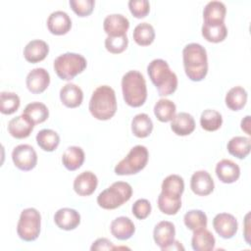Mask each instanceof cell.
<instances>
[{"label":"cell","mask_w":251,"mask_h":251,"mask_svg":"<svg viewBox=\"0 0 251 251\" xmlns=\"http://www.w3.org/2000/svg\"><path fill=\"white\" fill-rule=\"evenodd\" d=\"M158 207L166 215H176L181 207V199L163 194L158 196Z\"/></svg>","instance_id":"39"},{"label":"cell","mask_w":251,"mask_h":251,"mask_svg":"<svg viewBox=\"0 0 251 251\" xmlns=\"http://www.w3.org/2000/svg\"><path fill=\"white\" fill-rule=\"evenodd\" d=\"M36 142L42 150L52 152L58 147L60 143V136L55 130L44 128L36 134Z\"/></svg>","instance_id":"32"},{"label":"cell","mask_w":251,"mask_h":251,"mask_svg":"<svg viewBox=\"0 0 251 251\" xmlns=\"http://www.w3.org/2000/svg\"><path fill=\"white\" fill-rule=\"evenodd\" d=\"M20 97L14 92L3 91L0 94V112L5 115L15 113L20 107Z\"/></svg>","instance_id":"38"},{"label":"cell","mask_w":251,"mask_h":251,"mask_svg":"<svg viewBox=\"0 0 251 251\" xmlns=\"http://www.w3.org/2000/svg\"><path fill=\"white\" fill-rule=\"evenodd\" d=\"M249 213L246 215V217H245V227H244V237H245V240H246V242L248 243V244H250V232L248 231L249 230V220H248V218H249Z\"/></svg>","instance_id":"46"},{"label":"cell","mask_w":251,"mask_h":251,"mask_svg":"<svg viewBox=\"0 0 251 251\" xmlns=\"http://www.w3.org/2000/svg\"><path fill=\"white\" fill-rule=\"evenodd\" d=\"M128 44V38L126 35L118 36V37H110L107 36L105 39V47L106 49L113 54H120L124 52Z\"/></svg>","instance_id":"40"},{"label":"cell","mask_w":251,"mask_h":251,"mask_svg":"<svg viewBox=\"0 0 251 251\" xmlns=\"http://www.w3.org/2000/svg\"><path fill=\"white\" fill-rule=\"evenodd\" d=\"M226 105L232 111L242 109L247 102V92L241 86H234L230 88L226 95Z\"/></svg>","instance_id":"31"},{"label":"cell","mask_w":251,"mask_h":251,"mask_svg":"<svg viewBox=\"0 0 251 251\" xmlns=\"http://www.w3.org/2000/svg\"><path fill=\"white\" fill-rule=\"evenodd\" d=\"M128 27V20L122 14H111L105 18L103 23L104 31L110 37L126 35Z\"/></svg>","instance_id":"12"},{"label":"cell","mask_w":251,"mask_h":251,"mask_svg":"<svg viewBox=\"0 0 251 251\" xmlns=\"http://www.w3.org/2000/svg\"><path fill=\"white\" fill-rule=\"evenodd\" d=\"M153 129V123L147 114L141 113L133 117L131 121V131L139 138L147 137Z\"/></svg>","instance_id":"29"},{"label":"cell","mask_w":251,"mask_h":251,"mask_svg":"<svg viewBox=\"0 0 251 251\" xmlns=\"http://www.w3.org/2000/svg\"><path fill=\"white\" fill-rule=\"evenodd\" d=\"M60 99L68 108L78 107L83 99V92L79 86L75 83H67L60 90Z\"/></svg>","instance_id":"21"},{"label":"cell","mask_w":251,"mask_h":251,"mask_svg":"<svg viewBox=\"0 0 251 251\" xmlns=\"http://www.w3.org/2000/svg\"><path fill=\"white\" fill-rule=\"evenodd\" d=\"M148 150L143 145H136L130 149L127 155L115 167V173L119 176L134 175L143 170L148 162Z\"/></svg>","instance_id":"7"},{"label":"cell","mask_w":251,"mask_h":251,"mask_svg":"<svg viewBox=\"0 0 251 251\" xmlns=\"http://www.w3.org/2000/svg\"><path fill=\"white\" fill-rule=\"evenodd\" d=\"M62 162L67 170L75 171L84 162V152L78 146H70L65 150L62 156Z\"/></svg>","instance_id":"26"},{"label":"cell","mask_w":251,"mask_h":251,"mask_svg":"<svg viewBox=\"0 0 251 251\" xmlns=\"http://www.w3.org/2000/svg\"><path fill=\"white\" fill-rule=\"evenodd\" d=\"M54 222L61 229L72 230L79 225L80 215L75 209L61 208L55 213Z\"/></svg>","instance_id":"16"},{"label":"cell","mask_w":251,"mask_h":251,"mask_svg":"<svg viewBox=\"0 0 251 251\" xmlns=\"http://www.w3.org/2000/svg\"><path fill=\"white\" fill-rule=\"evenodd\" d=\"M12 160L15 166L22 171L32 170L37 163V154L28 144H20L13 149Z\"/></svg>","instance_id":"9"},{"label":"cell","mask_w":251,"mask_h":251,"mask_svg":"<svg viewBox=\"0 0 251 251\" xmlns=\"http://www.w3.org/2000/svg\"><path fill=\"white\" fill-rule=\"evenodd\" d=\"M131 211L138 220L146 219L151 213V204L147 199H138L133 203Z\"/></svg>","instance_id":"43"},{"label":"cell","mask_w":251,"mask_h":251,"mask_svg":"<svg viewBox=\"0 0 251 251\" xmlns=\"http://www.w3.org/2000/svg\"><path fill=\"white\" fill-rule=\"evenodd\" d=\"M23 115L25 116L35 126L47 120L49 116V110L46 105L41 102H31L25 106Z\"/></svg>","instance_id":"28"},{"label":"cell","mask_w":251,"mask_h":251,"mask_svg":"<svg viewBox=\"0 0 251 251\" xmlns=\"http://www.w3.org/2000/svg\"><path fill=\"white\" fill-rule=\"evenodd\" d=\"M183 67L190 80L200 81L208 73L206 49L199 43H189L182 50Z\"/></svg>","instance_id":"1"},{"label":"cell","mask_w":251,"mask_h":251,"mask_svg":"<svg viewBox=\"0 0 251 251\" xmlns=\"http://www.w3.org/2000/svg\"><path fill=\"white\" fill-rule=\"evenodd\" d=\"M91 115L100 121L111 119L117 111V99L115 91L109 85L98 86L92 93L89 101Z\"/></svg>","instance_id":"3"},{"label":"cell","mask_w":251,"mask_h":251,"mask_svg":"<svg viewBox=\"0 0 251 251\" xmlns=\"http://www.w3.org/2000/svg\"><path fill=\"white\" fill-rule=\"evenodd\" d=\"M110 228L111 233L119 240H126L130 238L135 231V226L131 220L124 216L116 218L111 223Z\"/></svg>","instance_id":"22"},{"label":"cell","mask_w":251,"mask_h":251,"mask_svg":"<svg viewBox=\"0 0 251 251\" xmlns=\"http://www.w3.org/2000/svg\"><path fill=\"white\" fill-rule=\"evenodd\" d=\"M132 37L138 45L148 46L155 39L154 27L148 23L138 24L133 29Z\"/></svg>","instance_id":"34"},{"label":"cell","mask_w":251,"mask_h":251,"mask_svg":"<svg viewBox=\"0 0 251 251\" xmlns=\"http://www.w3.org/2000/svg\"><path fill=\"white\" fill-rule=\"evenodd\" d=\"M34 125L23 114L21 116L13 118L8 124V131L9 133L18 139L25 138L29 136Z\"/></svg>","instance_id":"20"},{"label":"cell","mask_w":251,"mask_h":251,"mask_svg":"<svg viewBox=\"0 0 251 251\" xmlns=\"http://www.w3.org/2000/svg\"><path fill=\"white\" fill-rule=\"evenodd\" d=\"M190 188L196 195L206 196L214 190V180L208 172L197 171L191 176Z\"/></svg>","instance_id":"14"},{"label":"cell","mask_w":251,"mask_h":251,"mask_svg":"<svg viewBox=\"0 0 251 251\" xmlns=\"http://www.w3.org/2000/svg\"><path fill=\"white\" fill-rule=\"evenodd\" d=\"M172 130L180 136H185L190 134L195 128L194 118L185 112H180L176 114L171 123Z\"/></svg>","instance_id":"23"},{"label":"cell","mask_w":251,"mask_h":251,"mask_svg":"<svg viewBox=\"0 0 251 251\" xmlns=\"http://www.w3.org/2000/svg\"><path fill=\"white\" fill-rule=\"evenodd\" d=\"M25 83L31 93L39 94L43 92L50 83L49 73L43 68H35L27 74Z\"/></svg>","instance_id":"13"},{"label":"cell","mask_w":251,"mask_h":251,"mask_svg":"<svg viewBox=\"0 0 251 251\" xmlns=\"http://www.w3.org/2000/svg\"><path fill=\"white\" fill-rule=\"evenodd\" d=\"M86 68L85 58L77 53L67 52L58 56L54 61L57 75L64 80H71Z\"/></svg>","instance_id":"6"},{"label":"cell","mask_w":251,"mask_h":251,"mask_svg":"<svg viewBox=\"0 0 251 251\" xmlns=\"http://www.w3.org/2000/svg\"><path fill=\"white\" fill-rule=\"evenodd\" d=\"M213 226L221 237L228 239L235 235L238 228V223L235 217L231 214L220 213L214 218Z\"/></svg>","instance_id":"10"},{"label":"cell","mask_w":251,"mask_h":251,"mask_svg":"<svg viewBox=\"0 0 251 251\" xmlns=\"http://www.w3.org/2000/svg\"><path fill=\"white\" fill-rule=\"evenodd\" d=\"M216 175L224 183L235 182L240 176V169L237 164L228 159L221 160L216 166Z\"/></svg>","instance_id":"18"},{"label":"cell","mask_w":251,"mask_h":251,"mask_svg":"<svg viewBox=\"0 0 251 251\" xmlns=\"http://www.w3.org/2000/svg\"><path fill=\"white\" fill-rule=\"evenodd\" d=\"M132 195L131 186L125 181H117L97 196L98 205L106 210H113L128 201Z\"/></svg>","instance_id":"5"},{"label":"cell","mask_w":251,"mask_h":251,"mask_svg":"<svg viewBox=\"0 0 251 251\" xmlns=\"http://www.w3.org/2000/svg\"><path fill=\"white\" fill-rule=\"evenodd\" d=\"M49 52L48 44L40 39L29 41L24 49V57L29 63H38L44 60Z\"/></svg>","instance_id":"19"},{"label":"cell","mask_w":251,"mask_h":251,"mask_svg":"<svg viewBox=\"0 0 251 251\" xmlns=\"http://www.w3.org/2000/svg\"><path fill=\"white\" fill-rule=\"evenodd\" d=\"M122 90L126 103L130 107H140L147 98L144 76L138 71H129L122 78Z\"/></svg>","instance_id":"4"},{"label":"cell","mask_w":251,"mask_h":251,"mask_svg":"<svg viewBox=\"0 0 251 251\" xmlns=\"http://www.w3.org/2000/svg\"><path fill=\"white\" fill-rule=\"evenodd\" d=\"M214 235L205 228H201L193 231L191 238V246L195 251H210L215 248Z\"/></svg>","instance_id":"24"},{"label":"cell","mask_w":251,"mask_h":251,"mask_svg":"<svg viewBox=\"0 0 251 251\" xmlns=\"http://www.w3.org/2000/svg\"><path fill=\"white\" fill-rule=\"evenodd\" d=\"M223 124L222 115L213 109L204 110L200 117L201 127L207 131H215L221 127Z\"/></svg>","instance_id":"36"},{"label":"cell","mask_w":251,"mask_h":251,"mask_svg":"<svg viewBox=\"0 0 251 251\" xmlns=\"http://www.w3.org/2000/svg\"><path fill=\"white\" fill-rule=\"evenodd\" d=\"M176 104L166 98L158 100L154 106V114L156 118L163 123L170 122L176 116Z\"/></svg>","instance_id":"35"},{"label":"cell","mask_w":251,"mask_h":251,"mask_svg":"<svg viewBox=\"0 0 251 251\" xmlns=\"http://www.w3.org/2000/svg\"><path fill=\"white\" fill-rule=\"evenodd\" d=\"M175 235V226L169 221H162L158 223L153 230L154 241L163 251H166V249L174 243Z\"/></svg>","instance_id":"11"},{"label":"cell","mask_w":251,"mask_h":251,"mask_svg":"<svg viewBox=\"0 0 251 251\" xmlns=\"http://www.w3.org/2000/svg\"><path fill=\"white\" fill-rule=\"evenodd\" d=\"M40 213L35 208H26L22 211L17 225L18 235L25 241H33L40 233Z\"/></svg>","instance_id":"8"},{"label":"cell","mask_w":251,"mask_h":251,"mask_svg":"<svg viewBox=\"0 0 251 251\" xmlns=\"http://www.w3.org/2000/svg\"><path fill=\"white\" fill-rule=\"evenodd\" d=\"M97 184V176L92 172L85 171L75 178L74 189L80 196H88L95 191Z\"/></svg>","instance_id":"17"},{"label":"cell","mask_w":251,"mask_h":251,"mask_svg":"<svg viewBox=\"0 0 251 251\" xmlns=\"http://www.w3.org/2000/svg\"><path fill=\"white\" fill-rule=\"evenodd\" d=\"M226 8L221 1H211L207 3L203 10L204 23H224Z\"/></svg>","instance_id":"27"},{"label":"cell","mask_w":251,"mask_h":251,"mask_svg":"<svg viewBox=\"0 0 251 251\" xmlns=\"http://www.w3.org/2000/svg\"><path fill=\"white\" fill-rule=\"evenodd\" d=\"M147 73L160 96L171 95L176 90L177 76L171 71L165 60L155 59L151 61L147 67Z\"/></svg>","instance_id":"2"},{"label":"cell","mask_w":251,"mask_h":251,"mask_svg":"<svg viewBox=\"0 0 251 251\" xmlns=\"http://www.w3.org/2000/svg\"><path fill=\"white\" fill-rule=\"evenodd\" d=\"M203 37L213 43L222 42L227 35V29L225 23H204L202 25Z\"/></svg>","instance_id":"25"},{"label":"cell","mask_w":251,"mask_h":251,"mask_svg":"<svg viewBox=\"0 0 251 251\" xmlns=\"http://www.w3.org/2000/svg\"><path fill=\"white\" fill-rule=\"evenodd\" d=\"M250 138L245 136H234L227 143V151L238 159H244L250 152Z\"/></svg>","instance_id":"33"},{"label":"cell","mask_w":251,"mask_h":251,"mask_svg":"<svg viewBox=\"0 0 251 251\" xmlns=\"http://www.w3.org/2000/svg\"><path fill=\"white\" fill-rule=\"evenodd\" d=\"M117 247H115L113 245V242L110 241L107 238H98L97 240H95L93 242V244L90 247V250L94 251V250H113L116 249Z\"/></svg>","instance_id":"44"},{"label":"cell","mask_w":251,"mask_h":251,"mask_svg":"<svg viewBox=\"0 0 251 251\" xmlns=\"http://www.w3.org/2000/svg\"><path fill=\"white\" fill-rule=\"evenodd\" d=\"M241 129L243 131H245L248 135L251 134V132H250V116H246L241 121Z\"/></svg>","instance_id":"45"},{"label":"cell","mask_w":251,"mask_h":251,"mask_svg":"<svg viewBox=\"0 0 251 251\" xmlns=\"http://www.w3.org/2000/svg\"><path fill=\"white\" fill-rule=\"evenodd\" d=\"M183 222L188 229L194 231L207 226V216L201 210H190L185 213Z\"/></svg>","instance_id":"37"},{"label":"cell","mask_w":251,"mask_h":251,"mask_svg":"<svg viewBox=\"0 0 251 251\" xmlns=\"http://www.w3.org/2000/svg\"><path fill=\"white\" fill-rule=\"evenodd\" d=\"M72 26V21L69 15L64 11H55L47 19V27L52 34H66Z\"/></svg>","instance_id":"15"},{"label":"cell","mask_w":251,"mask_h":251,"mask_svg":"<svg viewBox=\"0 0 251 251\" xmlns=\"http://www.w3.org/2000/svg\"><path fill=\"white\" fill-rule=\"evenodd\" d=\"M128 8L135 18L141 19L148 15L150 4L147 0H130L128 1Z\"/></svg>","instance_id":"42"},{"label":"cell","mask_w":251,"mask_h":251,"mask_svg":"<svg viewBox=\"0 0 251 251\" xmlns=\"http://www.w3.org/2000/svg\"><path fill=\"white\" fill-rule=\"evenodd\" d=\"M161 188L163 194L180 198L184 190L183 178L178 175H170L163 180Z\"/></svg>","instance_id":"30"},{"label":"cell","mask_w":251,"mask_h":251,"mask_svg":"<svg viewBox=\"0 0 251 251\" xmlns=\"http://www.w3.org/2000/svg\"><path fill=\"white\" fill-rule=\"evenodd\" d=\"M94 0H70V6L73 11L79 17H86L93 11Z\"/></svg>","instance_id":"41"}]
</instances>
